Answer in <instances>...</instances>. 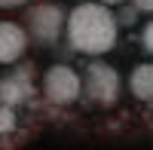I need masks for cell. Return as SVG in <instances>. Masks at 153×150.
<instances>
[{
    "label": "cell",
    "mask_w": 153,
    "mask_h": 150,
    "mask_svg": "<svg viewBox=\"0 0 153 150\" xmlns=\"http://www.w3.org/2000/svg\"><path fill=\"white\" fill-rule=\"evenodd\" d=\"M28 46H31V40H28V31H25L22 22L0 19V65L9 68L16 61H22Z\"/></svg>",
    "instance_id": "5b68a950"
},
{
    "label": "cell",
    "mask_w": 153,
    "mask_h": 150,
    "mask_svg": "<svg viewBox=\"0 0 153 150\" xmlns=\"http://www.w3.org/2000/svg\"><path fill=\"white\" fill-rule=\"evenodd\" d=\"M113 19H117V25L120 28H135L138 25V19H141V12H138L129 0L126 3H120V6H113Z\"/></svg>",
    "instance_id": "ba28073f"
},
{
    "label": "cell",
    "mask_w": 153,
    "mask_h": 150,
    "mask_svg": "<svg viewBox=\"0 0 153 150\" xmlns=\"http://www.w3.org/2000/svg\"><path fill=\"white\" fill-rule=\"evenodd\" d=\"M98 3H104V6H110V9H113V6H120V3H126V0H98Z\"/></svg>",
    "instance_id": "4fadbf2b"
},
{
    "label": "cell",
    "mask_w": 153,
    "mask_h": 150,
    "mask_svg": "<svg viewBox=\"0 0 153 150\" xmlns=\"http://www.w3.org/2000/svg\"><path fill=\"white\" fill-rule=\"evenodd\" d=\"M40 92L52 107H71L83 98V77L71 65H61V61L58 65H49L43 71Z\"/></svg>",
    "instance_id": "277c9868"
},
{
    "label": "cell",
    "mask_w": 153,
    "mask_h": 150,
    "mask_svg": "<svg viewBox=\"0 0 153 150\" xmlns=\"http://www.w3.org/2000/svg\"><path fill=\"white\" fill-rule=\"evenodd\" d=\"M16 129H19L16 107H9V104H0V135H12Z\"/></svg>",
    "instance_id": "9c48e42d"
},
{
    "label": "cell",
    "mask_w": 153,
    "mask_h": 150,
    "mask_svg": "<svg viewBox=\"0 0 153 150\" xmlns=\"http://www.w3.org/2000/svg\"><path fill=\"white\" fill-rule=\"evenodd\" d=\"M80 77H83V95H86L95 107H113V104L120 101L123 77H120V71L113 68V65L101 61V55L89 61Z\"/></svg>",
    "instance_id": "3957f363"
},
{
    "label": "cell",
    "mask_w": 153,
    "mask_h": 150,
    "mask_svg": "<svg viewBox=\"0 0 153 150\" xmlns=\"http://www.w3.org/2000/svg\"><path fill=\"white\" fill-rule=\"evenodd\" d=\"M141 49H144V55L153 52V25H150V22L141 25Z\"/></svg>",
    "instance_id": "30bf717a"
},
{
    "label": "cell",
    "mask_w": 153,
    "mask_h": 150,
    "mask_svg": "<svg viewBox=\"0 0 153 150\" xmlns=\"http://www.w3.org/2000/svg\"><path fill=\"white\" fill-rule=\"evenodd\" d=\"M129 92H132L135 101H141V104L153 101V65L150 61H141V65L132 68V74H129Z\"/></svg>",
    "instance_id": "52a82bcc"
},
{
    "label": "cell",
    "mask_w": 153,
    "mask_h": 150,
    "mask_svg": "<svg viewBox=\"0 0 153 150\" xmlns=\"http://www.w3.org/2000/svg\"><path fill=\"white\" fill-rule=\"evenodd\" d=\"M28 3H31V0H0V9H22Z\"/></svg>",
    "instance_id": "7c38bea8"
},
{
    "label": "cell",
    "mask_w": 153,
    "mask_h": 150,
    "mask_svg": "<svg viewBox=\"0 0 153 150\" xmlns=\"http://www.w3.org/2000/svg\"><path fill=\"white\" fill-rule=\"evenodd\" d=\"M25 31L28 40L37 46H55L65 34V6L55 0H40V3L25 6Z\"/></svg>",
    "instance_id": "7a4b0ae2"
},
{
    "label": "cell",
    "mask_w": 153,
    "mask_h": 150,
    "mask_svg": "<svg viewBox=\"0 0 153 150\" xmlns=\"http://www.w3.org/2000/svg\"><path fill=\"white\" fill-rule=\"evenodd\" d=\"M129 3L141 12V16H150V12H153V0H129Z\"/></svg>",
    "instance_id": "8fae6325"
},
{
    "label": "cell",
    "mask_w": 153,
    "mask_h": 150,
    "mask_svg": "<svg viewBox=\"0 0 153 150\" xmlns=\"http://www.w3.org/2000/svg\"><path fill=\"white\" fill-rule=\"evenodd\" d=\"M34 95H37V86H34V80H22V77H16L12 71L6 74L3 80H0V104L22 107V104H28Z\"/></svg>",
    "instance_id": "8992f818"
},
{
    "label": "cell",
    "mask_w": 153,
    "mask_h": 150,
    "mask_svg": "<svg viewBox=\"0 0 153 150\" xmlns=\"http://www.w3.org/2000/svg\"><path fill=\"white\" fill-rule=\"evenodd\" d=\"M68 46L76 55H107L120 43V25L113 19V9L98 0H80L71 12H65V34Z\"/></svg>",
    "instance_id": "6da1fadb"
}]
</instances>
